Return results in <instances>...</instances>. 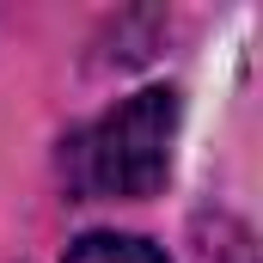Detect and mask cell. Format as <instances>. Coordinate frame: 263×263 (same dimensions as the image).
Wrapping results in <instances>:
<instances>
[{
    "mask_svg": "<svg viewBox=\"0 0 263 263\" xmlns=\"http://www.w3.org/2000/svg\"><path fill=\"white\" fill-rule=\"evenodd\" d=\"M178 92L172 86H141L117 110H104L92 129L73 141V184L86 196L141 202L153 196L172 172V141H178Z\"/></svg>",
    "mask_w": 263,
    "mask_h": 263,
    "instance_id": "6da1fadb",
    "label": "cell"
},
{
    "mask_svg": "<svg viewBox=\"0 0 263 263\" xmlns=\"http://www.w3.org/2000/svg\"><path fill=\"white\" fill-rule=\"evenodd\" d=\"M62 263H165V251L135 233H86L80 245H67Z\"/></svg>",
    "mask_w": 263,
    "mask_h": 263,
    "instance_id": "7a4b0ae2",
    "label": "cell"
},
{
    "mask_svg": "<svg viewBox=\"0 0 263 263\" xmlns=\"http://www.w3.org/2000/svg\"><path fill=\"white\" fill-rule=\"evenodd\" d=\"M202 263H251V245L233 220H214V245H202Z\"/></svg>",
    "mask_w": 263,
    "mask_h": 263,
    "instance_id": "3957f363",
    "label": "cell"
}]
</instances>
